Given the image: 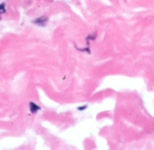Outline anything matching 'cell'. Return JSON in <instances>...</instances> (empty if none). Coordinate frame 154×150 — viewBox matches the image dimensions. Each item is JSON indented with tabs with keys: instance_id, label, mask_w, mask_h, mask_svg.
<instances>
[{
	"instance_id": "cell-5",
	"label": "cell",
	"mask_w": 154,
	"mask_h": 150,
	"mask_svg": "<svg viewBox=\"0 0 154 150\" xmlns=\"http://www.w3.org/2000/svg\"><path fill=\"white\" fill-rule=\"evenodd\" d=\"M0 11L5 12V4H0Z\"/></svg>"
},
{
	"instance_id": "cell-3",
	"label": "cell",
	"mask_w": 154,
	"mask_h": 150,
	"mask_svg": "<svg viewBox=\"0 0 154 150\" xmlns=\"http://www.w3.org/2000/svg\"><path fill=\"white\" fill-rule=\"evenodd\" d=\"M96 37V34H94L93 35H89V36H87V40L88 41V40H95V38Z\"/></svg>"
},
{
	"instance_id": "cell-1",
	"label": "cell",
	"mask_w": 154,
	"mask_h": 150,
	"mask_svg": "<svg viewBox=\"0 0 154 150\" xmlns=\"http://www.w3.org/2000/svg\"><path fill=\"white\" fill-rule=\"evenodd\" d=\"M47 21H48V17L43 16H40L39 18L34 20V23L38 25H41V26H44V25H46Z\"/></svg>"
},
{
	"instance_id": "cell-2",
	"label": "cell",
	"mask_w": 154,
	"mask_h": 150,
	"mask_svg": "<svg viewBox=\"0 0 154 150\" xmlns=\"http://www.w3.org/2000/svg\"><path fill=\"white\" fill-rule=\"evenodd\" d=\"M40 109H41V108H40L38 105H36L34 102H30V110L32 113L37 112V111L40 110Z\"/></svg>"
},
{
	"instance_id": "cell-4",
	"label": "cell",
	"mask_w": 154,
	"mask_h": 150,
	"mask_svg": "<svg viewBox=\"0 0 154 150\" xmlns=\"http://www.w3.org/2000/svg\"><path fill=\"white\" fill-rule=\"evenodd\" d=\"M87 108V106L85 105V106H81V107H78V110H80V111H82V110H85Z\"/></svg>"
}]
</instances>
